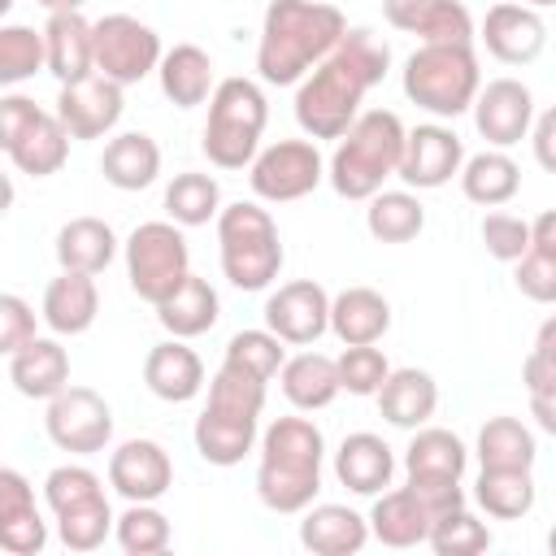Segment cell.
Returning a JSON list of instances; mask_svg holds the SVG:
<instances>
[{
    "instance_id": "2",
    "label": "cell",
    "mask_w": 556,
    "mask_h": 556,
    "mask_svg": "<svg viewBox=\"0 0 556 556\" xmlns=\"http://www.w3.org/2000/svg\"><path fill=\"white\" fill-rule=\"evenodd\" d=\"M343 35L348 17L326 0H269L256 39V74L269 87H300Z\"/></svg>"
},
{
    "instance_id": "21",
    "label": "cell",
    "mask_w": 556,
    "mask_h": 556,
    "mask_svg": "<svg viewBox=\"0 0 556 556\" xmlns=\"http://www.w3.org/2000/svg\"><path fill=\"white\" fill-rule=\"evenodd\" d=\"M382 17L421 43H473V17L460 0H382Z\"/></svg>"
},
{
    "instance_id": "39",
    "label": "cell",
    "mask_w": 556,
    "mask_h": 556,
    "mask_svg": "<svg viewBox=\"0 0 556 556\" xmlns=\"http://www.w3.org/2000/svg\"><path fill=\"white\" fill-rule=\"evenodd\" d=\"M539 486L530 469H482L473 482V504L495 521H517L534 508Z\"/></svg>"
},
{
    "instance_id": "35",
    "label": "cell",
    "mask_w": 556,
    "mask_h": 556,
    "mask_svg": "<svg viewBox=\"0 0 556 556\" xmlns=\"http://www.w3.org/2000/svg\"><path fill=\"white\" fill-rule=\"evenodd\" d=\"M156 78H161L165 100L178 104V109L204 104V100L213 96V87H217V83H213V56H208L200 43H174V48L161 56Z\"/></svg>"
},
{
    "instance_id": "41",
    "label": "cell",
    "mask_w": 556,
    "mask_h": 556,
    "mask_svg": "<svg viewBox=\"0 0 556 556\" xmlns=\"http://www.w3.org/2000/svg\"><path fill=\"white\" fill-rule=\"evenodd\" d=\"M222 208H226V204H222V187H217L213 174L182 169V174H174V182L165 187V213H169V222H178L182 230H187V226H208V222H217Z\"/></svg>"
},
{
    "instance_id": "42",
    "label": "cell",
    "mask_w": 556,
    "mask_h": 556,
    "mask_svg": "<svg viewBox=\"0 0 556 556\" xmlns=\"http://www.w3.org/2000/svg\"><path fill=\"white\" fill-rule=\"evenodd\" d=\"M365 204V230L378 243H408L426 230V208L413 191H378Z\"/></svg>"
},
{
    "instance_id": "13",
    "label": "cell",
    "mask_w": 556,
    "mask_h": 556,
    "mask_svg": "<svg viewBox=\"0 0 556 556\" xmlns=\"http://www.w3.org/2000/svg\"><path fill=\"white\" fill-rule=\"evenodd\" d=\"M161 56H165L161 35L148 22H139L130 13H104L96 22V70L104 78H113L122 87L143 83L148 74L161 70Z\"/></svg>"
},
{
    "instance_id": "49",
    "label": "cell",
    "mask_w": 556,
    "mask_h": 556,
    "mask_svg": "<svg viewBox=\"0 0 556 556\" xmlns=\"http://www.w3.org/2000/svg\"><path fill=\"white\" fill-rule=\"evenodd\" d=\"M517 291L534 304H556V256H543V252H526L517 261V274H513Z\"/></svg>"
},
{
    "instance_id": "19",
    "label": "cell",
    "mask_w": 556,
    "mask_h": 556,
    "mask_svg": "<svg viewBox=\"0 0 556 556\" xmlns=\"http://www.w3.org/2000/svg\"><path fill=\"white\" fill-rule=\"evenodd\" d=\"M473 126L491 148H513L534 126V96L521 78H491L473 100Z\"/></svg>"
},
{
    "instance_id": "24",
    "label": "cell",
    "mask_w": 556,
    "mask_h": 556,
    "mask_svg": "<svg viewBox=\"0 0 556 556\" xmlns=\"http://www.w3.org/2000/svg\"><path fill=\"white\" fill-rule=\"evenodd\" d=\"M43 43H48V74L61 87L96 74V22H87L83 13H48Z\"/></svg>"
},
{
    "instance_id": "6",
    "label": "cell",
    "mask_w": 556,
    "mask_h": 556,
    "mask_svg": "<svg viewBox=\"0 0 556 556\" xmlns=\"http://www.w3.org/2000/svg\"><path fill=\"white\" fill-rule=\"evenodd\" d=\"M269 122V100L252 78H222L208 96V122L200 148L217 169H248L261 152V135Z\"/></svg>"
},
{
    "instance_id": "1",
    "label": "cell",
    "mask_w": 556,
    "mask_h": 556,
    "mask_svg": "<svg viewBox=\"0 0 556 556\" xmlns=\"http://www.w3.org/2000/svg\"><path fill=\"white\" fill-rule=\"evenodd\" d=\"M391 70V48L369 26H348L339 48L295 87V122L308 139H343L365 113L361 100Z\"/></svg>"
},
{
    "instance_id": "59",
    "label": "cell",
    "mask_w": 556,
    "mask_h": 556,
    "mask_svg": "<svg viewBox=\"0 0 556 556\" xmlns=\"http://www.w3.org/2000/svg\"><path fill=\"white\" fill-rule=\"evenodd\" d=\"M547 547H552V552H556V526H552V534H547Z\"/></svg>"
},
{
    "instance_id": "11",
    "label": "cell",
    "mask_w": 556,
    "mask_h": 556,
    "mask_svg": "<svg viewBox=\"0 0 556 556\" xmlns=\"http://www.w3.org/2000/svg\"><path fill=\"white\" fill-rule=\"evenodd\" d=\"M70 130L56 117V109H39L35 100L9 91L0 100V148L13 161V169L30 178H48L70 161Z\"/></svg>"
},
{
    "instance_id": "18",
    "label": "cell",
    "mask_w": 556,
    "mask_h": 556,
    "mask_svg": "<svg viewBox=\"0 0 556 556\" xmlns=\"http://www.w3.org/2000/svg\"><path fill=\"white\" fill-rule=\"evenodd\" d=\"M122 83L104 78L100 70L56 91V117L74 139H104L122 122Z\"/></svg>"
},
{
    "instance_id": "27",
    "label": "cell",
    "mask_w": 556,
    "mask_h": 556,
    "mask_svg": "<svg viewBox=\"0 0 556 556\" xmlns=\"http://www.w3.org/2000/svg\"><path fill=\"white\" fill-rule=\"evenodd\" d=\"M334 478L352 491V495H382L395 478V456L387 447L382 434H369V430H356L339 443L334 452Z\"/></svg>"
},
{
    "instance_id": "7",
    "label": "cell",
    "mask_w": 556,
    "mask_h": 556,
    "mask_svg": "<svg viewBox=\"0 0 556 556\" xmlns=\"http://www.w3.org/2000/svg\"><path fill=\"white\" fill-rule=\"evenodd\" d=\"M404 96L430 117H460L482 91V70L473 43H421L404 61Z\"/></svg>"
},
{
    "instance_id": "50",
    "label": "cell",
    "mask_w": 556,
    "mask_h": 556,
    "mask_svg": "<svg viewBox=\"0 0 556 556\" xmlns=\"http://www.w3.org/2000/svg\"><path fill=\"white\" fill-rule=\"evenodd\" d=\"M35 339V308L22 295H0V352L13 356Z\"/></svg>"
},
{
    "instance_id": "57",
    "label": "cell",
    "mask_w": 556,
    "mask_h": 556,
    "mask_svg": "<svg viewBox=\"0 0 556 556\" xmlns=\"http://www.w3.org/2000/svg\"><path fill=\"white\" fill-rule=\"evenodd\" d=\"M39 4H43L48 13H78L87 0H39Z\"/></svg>"
},
{
    "instance_id": "58",
    "label": "cell",
    "mask_w": 556,
    "mask_h": 556,
    "mask_svg": "<svg viewBox=\"0 0 556 556\" xmlns=\"http://www.w3.org/2000/svg\"><path fill=\"white\" fill-rule=\"evenodd\" d=\"M521 4H530V9H547V4H556V0H521Z\"/></svg>"
},
{
    "instance_id": "43",
    "label": "cell",
    "mask_w": 556,
    "mask_h": 556,
    "mask_svg": "<svg viewBox=\"0 0 556 556\" xmlns=\"http://www.w3.org/2000/svg\"><path fill=\"white\" fill-rule=\"evenodd\" d=\"M39 70H48V43H43V30H30V26H0V83L4 87H17L26 78H35Z\"/></svg>"
},
{
    "instance_id": "28",
    "label": "cell",
    "mask_w": 556,
    "mask_h": 556,
    "mask_svg": "<svg viewBox=\"0 0 556 556\" xmlns=\"http://www.w3.org/2000/svg\"><path fill=\"white\" fill-rule=\"evenodd\" d=\"M9 382L26 400H52L70 387V352L56 339H30L9 356Z\"/></svg>"
},
{
    "instance_id": "34",
    "label": "cell",
    "mask_w": 556,
    "mask_h": 556,
    "mask_svg": "<svg viewBox=\"0 0 556 556\" xmlns=\"http://www.w3.org/2000/svg\"><path fill=\"white\" fill-rule=\"evenodd\" d=\"M56 265L61 269H78V274H104L117 256V235L109 222L100 217H70L56 230Z\"/></svg>"
},
{
    "instance_id": "16",
    "label": "cell",
    "mask_w": 556,
    "mask_h": 556,
    "mask_svg": "<svg viewBox=\"0 0 556 556\" xmlns=\"http://www.w3.org/2000/svg\"><path fill=\"white\" fill-rule=\"evenodd\" d=\"M109 486L126 504H156L174 486V460L156 439H126L109 456Z\"/></svg>"
},
{
    "instance_id": "37",
    "label": "cell",
    "mask_w": 556,
    "mask_h": 556,
    "mask_svg": "<svg viewBox=\"0 0 556 556\" xmlns=\"http://www.w3.org/2000/svg\"><path fill=\"white\" fill-rule=\"evenodd\" d=\"M460 191L482 208H500L521 191V169L504 148H486L460 165Z\"/></svg>"
},
{
    "instance_id": "26",
    "label": "cell",
    "mask_w": 556,
    "mask_h": 556,
    "mask_svg": "<svg viewBox=\"0 0 556 556\" xmlns=\"http://www.w3.org/2000/svg\"><path fill=\"white\" fill-rule=\"evenodd\" d=\"M369 534V517L348 504H308L300 513V543L317 556H356Z\"/></svg>"
},
{
    "instance_id": "53",
    "label": "cell",
    "mask_w": 556,
    "mask_h": 556,
    "mask_svg": "<svg viewBox=\"0 0 556 556\" xmlns=\"http://www.w3.org/2000/svg\"><path fill=\"white\" fill-rule=\"evenodd\" d=\"M521 382H526V391H530V395H534V391H556V361H547V356L530 352V356H526V365H521Z\"/></svg>"
},
{
    "instance_id": "40",
    "label": "cell",
    "mask_w": 556,
    "mask_h": 556,
    "mask_svg": "<svg viewBox=\"0 0 556 556\" xmlns=\"http://www.w3.org/2000/svg\"><path fill=\"white\" fill-rule=\"evenodd\" d=\"M465 465H469V447L443 426H417L408 447H404V469L408 473L465 478Z\"/></svg>"
},
{
    "instance_id": "33",
    "label": "cell",
    "mask_w": 556,
    "mask_h": 556,
    "mask_svg": "<svg viewBox=\"0 0 556 556\" xmlns=\"http://www.w3.org/2000/svg\"><path fill=\"white\" fill-rule=\"evenodd\" d=\"M330 330L334 339L348 343H378L391 330V304L374 287H348L330 300Z\"/></svg>"
},
{
    "instance_id": "36",
    "label": "cell",
    "mask_w": 556,
    "mask_h": 556,
    "mask_svg": "<svg viewBox=\"0 0 556 556\" xmlns=\"http://www.w3.org/2000/svg\"><path fill=\"white\" fill-rule=\"evenodd\" d=\"M222 317V300L217 291L208 287V278L191 274L165 304H156V321L174 334V339H195V334H208Z\"/></svg>"
},
{
    "instance_id": "10",
    "label": "cell",
    "mask_w": 556,
    "mask_h": 556,
    "mask_svg": "<svg viewBox=\"0 0 556 556\" xmlns=\"http://www.w3.org/2000/svg\"><path fill=\"white\" fill-rule=\"evenodd\" d=\"M130 291L143 304H165L191 278V248L178 222H139L122 243Z\"/></svg>"
},
{
    "instance_id": "44",
    "label": "cell",
    "mask_w": 556,
    "mask_h": 556,
    "mask_svg": "<svg viewBox=\"0 0 556 556\" xmlns=\"http://www.w3.org/2000/svg\"><path fill=\"white\" fill-rule=\"evenodd\" d=\"M117 534V547L126 556H156L169 547L174 530H169V517L156 508V504H126V513L117 517L113 526Z\"/></svg>"
},
{
    "instance_id": "9",
    "label": "cell",
    "mask_w": 556,
    "mask_h": 556,
    "mask_svg": "<svg viewBox=\"0 0 556 556\" xmlns=\"http://www.w3.org/2000/svg\"><path fill=\"white\" fill-rule=\"evenodd\" d=\"M43 500H48V508L56 517V534L70 552H96L117 526V517L104 500V482L87 465H56L43 478Z\"/></svg>"
},
{
    "instance_id": "51",
    "label": "cell",
    "mask_w": 556,
    "mask_h": 556,
    "mask_svg": "<svg viewBox=\"0 0 556 556\" xmlns=\"http://www.w3.org/2000/svg\"><path fill=\"white\" fill-rule=\"evenodd\" d=\"M408 486L417 491V500L434 513V521L443 517V513H452V508H460L465 504V486H460V478H434V473H408Z\"/></svg>"
},
{
    "instance_id": "52",
    "label": "cell",
    "mask_w": 556,
    "mask_h": 556,
    "mask_svg": "<svg viewBox=\"0 0 556 556\" xmlns=\"http://www.w3.org/2000/svg\"><path fill=\"white\" fill-rule=\"evenodd\" d=\"M530 148H534V161H539L547 174H556V104L534 117V126H530Z\"/></svg>"
},
{
    "instance_id": "32",
    "label": "cell",
    "mask_w": 556,
    "mask_h": 556,
    "mask_svg": "<svg viewBox=\"0 0 556 556\" xmlns=\"http://www.w3.org/2000/svg\"><path fill=\"white\" fill-rule=\"evenodd\" d=\"M100 174L109 187L117 191H143L156 182L161 174V148L152 135L143 130H126V135H113L104 143V156H100Z\"/></svg>"
},
{
    "instance_id": "4",
    "label": "cell",
    "mask_w": 556,
    "mask_h": 556,
    "mask_svg": "<svg viewBox=\"0 0 556 556\" xmlns=\"http://www.w3.org/2000/svg\"><path fill=\"white\" fill-rule=\"evenodd\" d=\"M265 378L239 369V365H226L208 378V400L195 417V452L217 465V469H230L239 465L256 439H261V413H265Z\"/></svg>"
},
{
    "instance_id": "20",
    "label": "cell",
    "mask_w": 556,
    "mask_h": 556,
    "mask_svg": "<svg viewBox=\"0 0 556 556\" xmlns=\"http://www.w3.org/2000/svg\"><path fill=\"white\" fill-rule=\"evenodd\" d=\"M478 39L486 43V52L504 65H530L543 48H547V22L539 17V9L521 4V0H500L486 9Z\"/></svg>"
},
{
    "instance_id": "29",
    "label": "cell",
    "mask_w": 556,
    "mask_h": 556,
    "mask_svg": "<svg viewBox=\"0 0 556 556\" xmlns=\"http://www.w3.org/2000/svg\"><path fill=\"white\" fill-rule=\"evenodd\" d=\"M369 530L382 547H417L430 539L434 530V513L417 500V491L404 482L400 491H382L374 495V508H369Z\"/></svg>"
},
{
    "instance_id": "25",
    "label": "cell",
    "mask_w": 556,
    "mask_h": 556,
    "mask_svg": "<svg viewBox=\"0 0 556 556\" xmlns=\"http://www.w3.org/2000/svg\"><path fill=\"white\" fill-rule=\"evenodd\" d=\"M100 313V291H96V274H78V269H61L48 287H43V326L52 334H87L96 326Z\"/></svg>"
},
{
    "instance_id": "56",
    "label": "cell",
    "mask_w": 556,
    "mask_h": 556,
    "mask_svg": "<svg viewBox=\"0 0 556 556\" xmlns=\"http://www.w3.org/2000/svg\"><path fill=\"white\" fill-rule=\"evenodd\" d=\"M534 352L547 356V361H556V313L539 326V334H534Z\"/></svg>"
},
{
    "instance_id": "14",
    "label": "cell",
    "mask_w": 556,
    "mask_h": 556,
    "mask_svg": "<svg viewBox=\"0 0 556 556\" xmlns=\"http://www.w3.org/2000/svg\"><path fill=\"white\" fill-rule=\"evenodd\" d=\"M43 430H48V439L61 452H70V456H96L113 439V408L91 387H65L61 395L48 400Z\"/></svg>"
},
{
    "instance_id": "15",
    "label": "cell",
    "mask_w": 556,
    "mask_h": 556,
    "mask_svg": "<svg viewBox=\"0 0 556 556\" xmlns=\"http://www.w3.org/2000/svg\"><path fill=\"white\" fill-rule=\"evenodd\" d=\"M330 300L321 282L313 278H295V282H282L278 291H269L265 300V326L282 339V343H295V348H308L317 343L326 330H330Z\"/></svg>"
},
{
    "instance_id": "12",
    "label": "cell",
    "mask_w": 556,
    "mask_h": 556,
    "mask_svg": "<svg viewBox=\"0 0 556 556\" xmlns=\"http://www.w3.org/2000/svg\"><path fill=\"white\" fill-rule=\"evenodd\" d=\"M321 178H326V161L317 152V139H278V143L261 148L256 161L248 165L252 195L265 204L304 200L308 191L321 187Z\"/></svg>"
},
{
    "instance_id": "8",
    "label": "cell",
    "mask_w": 556,
    "mask_h": 556,
    "mask_svg": "<svg viewBox=\"0 0 556 556\" xmlns=\"http://www.w3.org/2000/svg\"><path fill=\"white\" fill-rule=\"evenodd\" d=\"M217 252H222V274L239 291H265L278 269H282V239L256 200L226 204L217 213Z\"/></svg>"
},
{
    "instance_id": "46",
    "label": "cell",
    "mask_w": 556,
    "mask_h": 556,
    "mask_svg": "<svg viewBox=\"0 0 556 556\" xmlns=\"http://www.w3.org/2000/svg\"><path fill=\"white\" fill-rule=\"evenodd\" d=\"M426 543L434 547V556H478V552L491 547V530H486V521H478L460 504V508H452V513H443L434 521V530H430Z\"/></svg>"
},
{
    "instance_id": "45",
    "label": "cell",
    "mask_w": 556,
    "mask_h": 556,
    "mask_svg": "<svg viewBox=\"0 0 556 556\" xmlns=\"http://www.w3.org/2000/svg\"><path fill=\"white\" fill-rule=\"evenodd\" d=\"M222 361L226 365H239V369H248V374H256V378L269 382L287 365V348H282V339L269 326L265 330H239V334H230Z\"/></svg>"
},
{
    "instance_id": "30",
    "label": "cell",
    "mask_w": 556,
    "mask_h": 556,
    "mask_svg": "<svg viewBox=\"0 0 556 556\" xmlns=\"http://www.w3.org/2000/svg\"><path fill=\"white\" fill-rule=\"evenodd\" d=\"M278 382H282L287 404L300 408V413L330 408L334 395L343 391V382H339V361L326 356V352H300V356H287V365L278 369Z\"/></svg>"
},
{
    "instance_id": "5",
    "label": "cell",
    "mask_w": 556,
    "mask_h": 556,
    "mask_svg": "<svg viewBox=\"0 0 556 556\" xmlns=\"http://www.w3.org/2000/svg\"><path fill=\"white\" fill-rule=\"evenodd\" d=\"M404 122L391 109H365L343 139L330 152L326 178L343 200H369L382 191L387 178L400 174V156H404Z\"/></svg>"
},
{
    "instance_id": "38",
    "label": "cell",
    "mask_w": 556,
    "mask_h": 556,
    "mask_svg": "<svg viewBox=\"0 0 556 556\" xmlns=\"http://www.w3.org/2000/svg\"><path fill=\"white\" fill-rule=\"evenodd\" d=\"M482 469H534L539 443L521 417H486L473 443Z\"/></svg>"
},
{
    "instance_id": "3",
    "label": "cell",
    "mask_w": 556,
    "mask_h": 556,
    "mask_svg": "<svg viewBox=\"0 0 556 556\" xmlns=\"http://www.w3.org/2000/svg\"><path fill=\"white\" fill-rule=\"evenodd\" d=\"M321 460L326 434L308 417H274L261 430V465H256V495L269 513L295 517L321 491Z\"/></svg>"
},
{
    "instance_id": "47",
    "label": "cell",
    "mask_w": 556,
    "mask_h": 556,
    "mask_svg": "<svg viewBox=\"0 0 556 556\" xmlns=\"http://www.w3.org/2000/svg\"><path fill=\"white\" fill-rule=\"evenodd\" d=\"M334 361H339V382L348 395H378L382 382L391 378V361L374 343H348L343 356Z\"/></svg>"
},
{
    "instance_id": "48",
    "label": "cell",
    "mask_w": 556,
    "mask_h": 556,
    "mask_svg": "<svg viewBox=\"0 0 556 556\" xmlns=\"http://www.w3.org/2000/svg\"><path fill=\"white\" fill-rule=\"evenodd\" d=\"M478 235H482V243H486V252L495 256V261H508V265H517L526 252H530V222H521V217H513V213H486L482 217V226H478Z\"/></svg>"
},
{
    "instance_id": "31",
    "label": "cell",
    "mask_w": 556,
    "mask_h": 556,
    "mask_svg": "<svg viewBox=\"0 0 556 556\" xmlns=\"http://www.w3.org/2000/svg\"><path fill=\"white\" fill-rule=\"evenodd\" d=\"M378 408H382V417H387L391 426H400V430L426 426V421L434 417V408H439V382H434V374H426V369H417V365L391 369V378H387L382 391H378Z\"/></svg>"
},
{
    "instance_id": "17",
    "label": "cell",
    "mask_w": 556,
    "mask_h": 556,
    "mask_svg": "<svg viewBox=\"0 0 556 556\" xmlns=\"http://www.w3.org/2000/svg\"><path fill=\"white\" fill-rule=\"evenodd\" d=\"M460 165H465L460 135L452 126H443V122H426V126H413L408 130L395 178H404L417 191H434V187L452 182V174H460Z\"/></svg>"
},
{
    "instance_id": "55",
    "label": "cell",
    "mask_w": 556,
    "mask_h": 556,
    "mask_svg": "<svg viewBox=\"0 0 556 556\" xmlns=\"http://www.w3.org/2000/svg\"><path fill=\"white\" fill-rule=\"evenodd\" d=\"M530 417H534V426L543 434L556 439V391H534L530 395Z\"/></svg>"
},
{
    "instance_id": "54",
    "label": "cell",
    "mask_w": 556,
    "mask_h": 556,
    "mask_svg": "<svg viewBox=\"0 0 556 556\" xmlns=\"http://www.w3.org/2000/svg\"><path fill=\"white\" fill-rule=\"evenodd\" d=\"M530 248L534 252H543V256H556V208H547V213H539L534 222H530Z\"/></svg>"
},
{
    "instance_id": "22",
    "label": "cell",
    "mask_w": 556,
    "mask_h": 556,
    "mask_svg": "<svg viewBox=\"0 0 556 556\" xmlns=\"http://www.w3.org/2000/svg\"><path fill=\"white\" fill-rule=\"evenodd\" d=\"M143 387L165 404H187L204 391V361L187 339H165L143 356Z\"/></svg>"
},
{
    "instance_id": "23",
    "label": "cell",
    "mask_w": 556,
    "mask_h": 556,
    "mask_svg": "<svg viewBox=\"0 0 556 556\" xmlns=\"http://www.w3.org/2000/svg\"><path fill=\"white\" fill-rule=\"evenodd\" d=\"M48 521L35 508V491L17 469H0V547L13 556H39Z\"/></svg>"
}]
</instances>
